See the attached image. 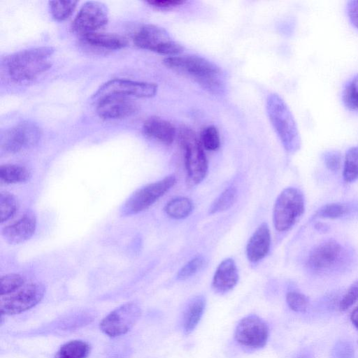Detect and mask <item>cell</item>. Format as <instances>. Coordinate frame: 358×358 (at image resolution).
Here are the masks:
<instances>
[{"mask_svg": "<svg viewBox=\"0 0 358 358\" xmlns=\"http://www.w3.org/2000/svg\"><path fill=\"white\" fill-rule=\"evenodd\" d=\"M54 52L52 47L42 46L22 50L8 56L5 65L8 76L15 82L36 78L50 68V57Z\"/></svg>", "mask_w": 358, "mask_h": 358, "instance_id": "6da1fadb", "label": "cell"}, {"mask_svg": "<svg viewBox=\"0 0 358 358\" xmlns=\"http://www.w3.org/2000/svg\"><path fill=\"white\" fill-rule=\"evenodd\" d=\"M266 113L271 124L285 150L289 153L297 152L301 145L294 117L285 101L276 93L266 99Z\"/></svg>", "mask_w": 358, "mask_h": 358, "instance_id": "7a4b0ae2", "label": "cell"}, {"mask_svg": "<svg viewBox=\"0 0 358 358\" xmlns=\"http://www.w3.org/2000/svg\"><path fill=\"white\" fill-rule=\"evenodd\" d=\"M168 68L189 76L209 91L217 92L222 88L219 66L198 55L168 57L163 60Z\"/></svg>", "mask_w": 358, "mask_h": 358, "instance_id": "3957f363", "label": "cell"}, {"mask_svg": "<svg viewBox=\"0 0 358 358\" xmlns=\"http://www.w3.org/2000/svg\"><path fill=\"white\" fill-rule=\"evenodd\" d=\"M178 138L184 151L187 185L189 187H194L202 182L208 172L204 148L195 131L188 127H182L179 129Z\"/></svg>", "mask_w": 358, "mask_h": 358, "instance_id": "277c9868", "label": "cell"}, {"mask_svg": "<svg viewBox=\"0 0 358 358\" xmlns=\"http://www.w3.org/2000/svg\"><path fill=\"white\" fill-rule=\"evenodd\" d=\"M305 210V198L295 187L284 189L277 197L273 210V222L280 232L290 229Z\"/></svg>", "mask_w": 358, "mask_h": 358, "instance_id": "5b68a950", "label": "cell"}, {"mask_svg": "<svg viewBox=\"0 0 358 358\" xmlns=\"http://www.w3.org/2000/svg\"><path fill=\"white\" fill-rule=\"evenodd\" d=\"M133 41L140 48L169 57L177 56L184 50L181 44L171 38L164 28L152 24L140 27L134 34Z\"/></svg>", "mask_w": 358, "mask_h": 358, "instance_id": "8992f818", "label": "cell"}, {"mask_svg": "<svg viewBox=\"0 0 358 358\" xmlns=\"http://www.w3.org/2000/svg\"><path fill=\"white\" fill-rule=\"evenodd\" d=\"M176 182V178L171 174L138 189L123 205L122 215H131L146 210L172 188Z\"/></svg>", "mask_w": 358, "mask_h": 358, "instance_id": "52a82bcc", "label": "cell"}, {"mask_svg": "<svg viewBox=\"0 0 358 358\" xmlns=\"http://www.w3.org/2000/svg\"><path fill=\"white\" fill-rule=\"evenodd\" d=\"M45 291V287L41 283L25 282L16 290L1 295V315L19 314L33 308L41 301Z\"/></svg>", "mask_w": 358, "mask_h": 358, "instance_id": "ba28073f", "label": "cell"}, {"mask_svg": "<svg viewBox=\"0 0 358 358\" xmlns=\"http://www.w3.org/2000/svg\"><path fill=\"white\" fill-rule=\"evenodd\" d=\"M141 314L139 306L134 302L126 303L108 314L100 322V329L110 337L127 333L136 323Z\"/></svg>", "mask_w": 358, "mask_h": 358, "instance_id": "9c48e42d", "label": "cell"}, {"mask_svg": "<svg viewBox=\"0 0 358 358\" xmlns=\"http://www.w3.org/2000/svg\"><path fill=\"white\" fill-rule=\"evenodd\" d=\"M41 136V129L36 124L24 121L6 129L1 134V148L6 152H17L36 145Z\"/></svg>", "mask_w": 358, "mask_h": 358, "instance_id": "30bf717a", "label": "cell"}, {"mask_svg": "<svg viewBox=\"0 0 358 358\" xmlns=\"http://www.w3.org/2000/svg\"><path fill=\"white\" fill-rule=\"evenodd\" d=\"M157 85L153 83L115 78L103 83L93 95L101 98L108 95H121L138 98H151L157 92Z\"/></svg>", "mask_w": 358, "mask_h": 358, "instance_id": "8fae6325", "label": "cell"}, {"mask_svg": "<svg viewBox=\"0 0 358 358\" xmlns=\"http://www.w3.org/2000/svg\"><path fill=\"white\" fill-rule=\"evenodd\" d=\"M108 10L102 2L90 1L85 2L72 23L73 31L82 36L95 32L108 22Z\"/></svg>", "mask_w": 358, "mask_h": 358, "instance_id": "7c38bea8", "label": "cell"}, {"mask_svg": "<svg viewBox=\"0 0 358 358\" xmlns=\"http://www.w3.org/2000/svg\"><path fill=\"white\" fill-rule=\"evenodd\" d=\"M234 336L236 341L243 346L255 349L261 348L266 344L268 327L259 316L250 315L238 322Z\"/></svg>", "mask_w": 358, "mask_h": 358, "instance_id": "4fadbf2b", "label": "cell"}, {"mask_svg": "<svg viewBox=\"0 0 358 358\" xmlns=\"http://www.w3.org/2000/svg\"><path fill=\"white\" fill-rule=\"evenodd\" d=\"M343 253V249L336 241H324L310 251L308 257V266L316 272L329 271L339 264Z\"/></svg>", "mask_w": 358, "mask_h": 358, "instance_id": "5bb4252c", "label": "cell"}, {"mask_svg": "<svg viewBox=\"0 0 358 358\" xmlns=\"http://www.w3.org/2000/svg\"><path fill=\"white\" fill-rule=\"evenodd\" d=\"M138 110L131 97L121 95H108L99 99L96 113L105 120H116L129 117Z\"/></svg>", "mask_w": 358, "mask_h": 358, "instance_id": "9a60e30c", "label": "cell"}, {"mask_svg": "<svg viewBox=\"0 0 358 358\" xmlns=\"http://www.w3.org/2000/svg\"><path fill=\"white\" fill-rule=\"evenodd\" d=\"M36 227V217L28 212L16 222L3 227L1 235L8 243L18 244L29 240L34 234Z\"/></svg>", "mask_w": 358, "mask_h": 358, "instance_id": "2e32d148", "label": "cell"}, {"mask_svg": "<svg viewBox=\"0 0 358 358\" xmlns=\"http://www.w3.org/2000/svg\"><path fill=\"white\" fill-rule=\"evenodd\" d=\"M271 246V233L266 223L261 224L250 236L247 246L246 255L248 260L256 263L264 259Z\"/></svg>", "mask_w": 358, "mask_h": 358, "instance_id": "e0dca14e", "label": "cell"}, {"mask_svg": "<svg viewBox=\"0 0 358 358\" xmlns=\"http://www.w3.org/2000/svg\"><path fill=\"white\" fill-rule=\"evenodd\" d=\"M238 280V272L235 262L231 258L222 260L214 273L212 287L220 294L232 289Z\"/></svg>", "mask_w": 358, "mask_h": 358, "instance_id": "ac0fdd59", "label": "cell"}, {"mask_svg": "<svg viewBox=\"0 0 358 358\" xmlns=\"http://www.w3.org/2000/svg\"><path fill=\"white\" fill-rule=\"evenodd\" d=\"M144 134L165 145H171L176 137V129L169 121L159 117H150L143 123Z\"/></svg>", "mask_w": 358, "mask_h": 358, "instance_id": "d6986e66", "label": "cell"}, {"mask_svg": "<svg viewBox=\"0 0 358 358\" xmlns=\"http://www.w3.org/2000/svg\"><path fill=\"white\" fill-rule=\"evenodd\" d=\"M82 38L91 46L109 50L122 49L128 43L126 38L114 33L95 31L82 36Z\"/></svg>", "mask_w": 358, "mask_h": 358, "instance_id": "ffe728a7", "label": "cell"}, {"mask_svg": "<svg viewBox=\"0 0 358 358\" xmlns=\"http://www.w3.org/2000/svg\"><path fill=\"white\" fill-rule=\"evenodd\" d=\"M206 306L203 296H196L188 303L183 315V329L186 334L194 331L199 324Z\"/></svg>", "mask_w": 358, "mask_h": 358, "instance_id": "44dd1931", "label": "cell"}, {"mask_svg": "<svg viewBox=\"0 0 358 358\" xmlns=\"http://www.w3.org/2000/svg\"><path fill=\"white\" fill-rule=\"evenodd\" d=\"M31 178L30 171L17 164H5L0 166V180L5 184L24 182Z\"/></svg>", "mask_w": 358, "mask_h": 358, "instance_id": "7402d4cb", "label": "cell"}, {"mask_svg": "<svg viewBox=\"0 0 358 358\" xmlns=\"http://www.w3.org/2000/svg\"><path fill=\"white\" fill-rule=\"evenodd\" d=\"M164 210L166 215L173 219H184L192 212L193 203L186 196H177L167 202Z\"/></svg>", "mask_w": 358, "mask_h": 358, "instance_id": "603a6c76", "label": "cell"}, {"mask_svg": "<svg viewBox=\"0 0 358 358\" xmlns=\"http://www.w3.org/2000/svg\"><path fill=\"white\" fill-rule=\"evenodd\" d=\"M90 352V346L85 341L73 340L62 345L56 352L55 358H87Z\"/></svg>", "mask_w": 358, "mask_h": 358, "instance_id": "cb8c5ba5", "label": "cell"}, {"mask_svg": "<svg viewBox=\"0 0 358 358\" xmlns=\"http://www.w3.org/2000/svg\"><path fill=\"white\" fill-rule=\"evenodd\" d=\"M341 97L344 106L348 110L358 113V73L345 83Z\"/></svg>", "mask_w": 358, "mask_h": 358, "instance_id": "d4e9b609", "label": "cell"}, {"mask_svg": "<svg viewBox=\"0 0 358 358\" xmlns=\"http://www.w3.org/2000/svg\"><path fill=\"white\" fill-rule=\"evenodd\" d=\"M343 178L348 183L358 180V146L350 148L345 153Z\"/></svg>", "mask_w": 358, "mask_h": 358, "instance_id": "484cf974", "label": "cell"}, {"mask_svg": "<svg viewBox=\"0 0 358 358\" xmlns=\"http://www.w3.org/2000/svg\"><path fill=\"white\" fill-rule=\"evenodd\" d=\"M236 198V188L233 186L227 187L211 204L209 208V213L215 214L228 210L234 204Z\"/></svg>", "mask_w": 358, "mask_h": 358, "instance_id": "4316f807", "label": "cell"}, {"mask_svg": "<svg viewBox=\"0 0 358 358\" xmlns=\"http://www.w3.org/2000/svg\"><path fill=\"white\" fill-rule=\"evenodd\" d=\"M77 3V1H50V12L55 20L63 21L69 17Z\"/></svg>", "mask_w": 358, "mask_h": 358, "instance_id": "83f0119b", "label": "cell"}, {"mask_svg": "<svg viewBox=\"0 0 358 358\" xmlns=\"http://www.w3.org/2000/svg\"><path fill=\"white\" fill-rule=\"evenodd\" d=\"M350 209L348 204L331 203L322 206L315 213L316 217L337 219L347 215Z\"/></svg>", "mask_w": 358, "mask_h": 358, "instance_id": "f1b7e54d", "label": "cell"}, {"mask_svg": "<svg viewBox=\"0 0 358 358\" xmlns=\"http://www.w3.org/2000/svg\"><path fill=\"white\" fill-rule=\"evenodd\" d=\"M199 139L203 148L207 150H216L220 145L219 131L213 125H209L203 129Z\"/></svg>", "mask_w": 358, "mask_h": 358, "instance_id": "f546056e", "label": "cell"}, {"mask_svg": "<svg viewBox=\"0 0 358 358\" xmlns=\"http://www.w3.org/2000/svg\"><path fill=\"white\" fill-rule=\"evenodd\" d=\"M17 209L15 196L8 192L0 194V220L3 223L13 216Z\"/></svg>", "mask_w": 358, "mask_h": 358, "instance_id": "4dcf8cb0", "label": "cell"}, {"mask_svg": "<svg viewBox=\"0 0 358 358\" xmlns=\"http://www.w3.org/2000/svg\"><path fill=\"white\" fill-rule=\"evenodd\" d=\"M24 278L15 273H10L1 277L0 280V293L1 295L8 294L25 283Z\"/></svg>", "mask_w": 358, "mask_h": 358, "instance_id": "1f68e13d", "label": "cell"}, {"mask_svg": "<svg viewBox=\"0 0 358 358\" xmlns=\"http://www.w3.org/2000/svg\"><path fill=\"white\" fill-rule=\"evenodd\" d=\"M286 301L289 307L292 310L298 313L305 312L309 304L308 297L303 294L296 291L287 292Z\"/></svg>", "mask_w": 358, "mask_h": 358, "instance_id": "d6a6232c", "label": "cell"}, {"mask_svg": "<svg viewBox=\"0 0 358 358\" xmlns=\"http://www.w3.org/2000/svg\"><path fill=\"white\" fill-rule=\"evenodd\" d=\"M204 264V259L202 256H196L187 262L178 272L176 278L178 280H185L196 273Z\"/></svg>", "mask_w": 358, "mask_h": 358, "instance_id": "836d02e7", "label": "cell"}, {"mask_svg": "<svg viewBox=\"0 0 358 358\" xmlns=\"http://www.w3.org/2000/svg\"><path fill=\"white\" fill-rule=\"evenodd\" d=\"M358 301V280L348 289L339 303L341 311H345Z\"/></svg>", "mask_w": 358, "mask_h": 358, "instance_id": "e575fe53", "label": "cell"}, {"mask_svg": "<svg viewBox=\"0 0 358 358\" xmlns=\"http://www.w3.org/2000/svg\"><path fill=\"white\" fill-rule=\"evenodd\" d=\"M322 159L326 167L331 171H338L341 166L342 157L336 150L326 151L322 154Z\"/></svg>", "mask_w": 358, "mask_h": 358, "instance_id": "d590c367", "label": "cell"}, {"mask_svg": "<svg viewBox=\"0 0 358 358\" xmlns=\"http://www.w3.org/2000/svg\"><path fill=\"white\" fill-rule=\"evenodd\" d=\"M353 348L346 342L338 343L334 348L333 358H352Z\"/></svg>", "mask_w": 358, "mask_h": 358, "instance_id": "8d00e7d4", "label": "cell"}, {"mask_svg": "<svg viewBox=\"0 0 358 358\" xmlns=\"http://www.w3.org/2000/svg\"><path fill=\"white\" fill-rule=\"evenodd\" d=\"M147 3L152 7L159 9H171L185 3L183 0H150Z\"/></svg>", "mask_w": 358, "mask_h": 358, "instance_id": "74e56055", "label": "cell"}, {"mask_svg": "<svg viewBox=\"0 0 358 358\" xmlns=\"http://www.w3.org/2000/svg\"><path fill=\"white\" fill-rule=\"evenodd\" d=\"M346 9L350 22L358 29V0L348 1Z\"/></svg>", "mask_w": 358, "mask_h": 358, "instance_id": "f35d334b", "label": "cell"}, {"mask_svg": "<svg viewBox=\"0 0 358 358\" xmlns=\"http://www.w3.org/2000/svg\"><path fill=\"white\" fill-rule=\"evenodd\" d=\"M350 320L352 324L358 329V307L352 310L350 315Z\"/></svg>", "mask_w": 358, "mask_h": 358, "instance_id": "ab89813d", "label": "cell"}, {"mask_svg": "<svg viewBox=\"0 0 358 358\" xmlns=\"http://www.w3.org/2000/svg\"><path fill=\"white\" fill-rule=\"evenodd\" d=\"M315 228H317L318 230L320 231H326L325 228L326 227L322 224V223H317L315 224Z\"/></svg>", "mask_w": 358, "mask_h": 358, "instance_id": "60d3db41", "label": "cell"}, {"mask_svg": "<svg viewBox=\"0 0 358 358\" xmlns=\"http://www.w3.org/2000/svg\"><path fill=\"white\" fill-rule=\"evenodd\" d=\"M296 358H310L308 354L303 353L298 355Z\"/></svg>", "mask_w": 358, "mask_h": 358, "instance_id": "b9f144b4", "label": "cell"}]
</instances>
